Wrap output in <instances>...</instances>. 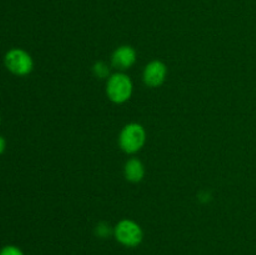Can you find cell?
<instances>
[{
	"mask_svg": "<svg viewBox=\"0 0 256 255\" xmlns=\"http://www.w3.org/2000/svg\"><path fill=\"white\" fill-rule=\"evenodd\" d=\"M146 142V132L142 125L138 122L128 124L122 130L119 136V145L126 154H135L140 152Z\"/></svg>",
	"mask_w": 256,
	"mask_h": 255,
	"instance_id": "6da1fadb",
	"label": "cell"
},
{
	"mask_svg": "<svg viewBox=\"0 0 256 255\" xmlns=\"http://www.w3.org/2000/svg\"><path fill=\"white\" fill-rule=\"evenodd\" d=\"M132 79L122 72H118L108 79V98L115 104H124L132 98Z\"/></svg>",
	"mask_w": 256,
	"mask_h": 255,
	"instance_id": "7a4b0ae2",
	"label": "cell"
},
{
	"mask_svg": "<svg viewBox=\"0 0 256 255\" xmlns=\"http://www.w3.org/2000/svg\"><path fill=\"white\" fill-rule=\"evenodd\" d=\"M5 66L14 75L25 76L32 72L34 62H32V58L25 50L12 49L5 55Z\"/></svg>",
	"mask_w": 256,
	"mask_h": 255,
	"instance_id": "3957f363",
	"label": "cell"
},
{
	"mask_svg": "<svg viewBox=\"0 0 256 255\" xmlns=\"http://www.w3.org/2000/svg\"><path fill=\"white\" fill-rule=\"evenodd\" d=\"M115 236L122 245L132 248L142 242V230L132 220H122L115 228Z\"/></svg>",
	"mask_w": 256,
	"mask_h": 255,
	"instance_id": "277c9868",
	"label": "cell"
},
{
	"mask_svg": "<svg viewBox=\"0 0 256 255\" xmlns=\"http://www.w3.org/2000/svg\"><path fill=\"white\" fill-rule=\"evenodd\" d=\"M168 75V68L162 62L155 60L146 65L144 70V82L149 88H159L164 84Z\"/></svg>",
	"mask_w": 256,
	"mask_h": 255,
	"instance_id": "5b68a950",
	"label": "cell"
},
{
	"mask_svg": "<svg viewBox=\"0 0 256 255\" xmlns=\"http://www.w3.org/2000/svg\"><path fill=\"white\" fill-rule=\"evenodd\" d=\"M136 62V52L129 45H122L118 48L112 56V64L115 69L124 70L130 69Z\"/></svg>",
	"mask_w": 256,
	"mask_h": 255,
	"instance_id": "8992f818",
	"label": "cell"
},
{
	"mask_svg": "<svg viewBox=\"0 0 256 255\" xmlns=\"http://www.w3.org/2000/svg\"><path fill=\"white\" fill-rule=\"evenodd\" d=\"M124 174L128 182H140L145 176V166L139 159H130L125 164Z\"/></svg>",
	"mask_w": 256,
	"mask_h": 255,
	"instance_id": "52a82bcc",
	"label": "cell"
},
{
	"mask_svg": "<svg viewBox=\"0 0 256 255\" xmlns=\"http://www.w3.org/2000/svg\"><path fill=\"white\" fill-rule=\"evenodd\" d=\"M92 72H94V75L99 79H106V78H110V69L109 65L105 64L104 62H98L96 64L92 66Z\"/></svg>",
	"mask_w": 256,
	"mask_h": 255,
	"instance_id": "ba28073f",
	"label": "cell"
},
{
	"mask_svg": "<svg viewBox=\"0 0 256 255\" xmlns=\"http://www.w3.org/2000/svg\"><path fill=\"white\" fill-rule=\"evenodd\" d=\"M98 234L102 238H106L110 234V225H108L106 222H100L96 228Z\"/></svg>",
	"mask_w": 256,
	"mask_h": 255,
	"instance_id": "9c48e42d",
	"label": "cell"
},
{
	"mask_svg": "<svg viewBox=\"0 0 256 255\" xmlns=\"http://www.w3.org/2000/svg\"><path fill=\"white\" fill-rule=\"evenodd\" d=\"M0 255H22V252L15 246H6L0 252Z\"/></svg>",
	"mask_w": 256,
	"mask_h": 255,
	"instance_id": "30bf717a",
	"label": "cell"
},
{
	"mask_svg": "<svg viewBox=\"0 0 256 255\" xmlns=\"http://www.w3.org/2000/svg\"><path fill=\"white\" fill-rule=\"evenodd\" d=\"M5 148H6V142H5L4 138L0 136V155L5 152Z\"/></svg>",
	"mask_w": 256,
	"mask_h": 255,
	"instance_id": "8fae6325",
	"label": "cell"
}]
</instances>
